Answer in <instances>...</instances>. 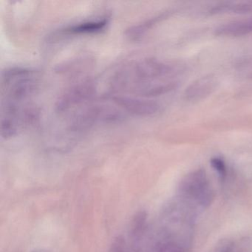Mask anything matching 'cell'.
<instances>
[{
  "label": "cell",
  "mask_w": 252,
  "mask_h": 252,
  "mask_svg": "<svg viewBox=\"0 0 252 252\" xmlns=\"http://www.w3.org/2000/svg\"><path fill=\"white\" fill-rule=\"evenodd\" d=\"M38 89L36 73L11 68L1 80V134L8 138L19 133L33 119V98Z\"/></svg>",
  "instance_id": "6da1fadb"
},
{
  "label": "cell",
  "mask_w": 252,
  "mask_h": 252,
  "mask_svg": "<svg viewBox=\"0 0 252 252\" xmlns=\"http://www.w3.org/2000/svg\"><path fill=\"white\" fill-rule=\"evenodd\" d=\"M173 66L156 60H144L124 66L112 76V93L126 92L132 95L150 98L169 94L178 88L176 82H159L175 73Z\"/></svg>",
  "instance_id": "7a4b0ae2"
},
{
  "label": "cell",
  "mask_w": 252,
  "mask_h": 252,
  "mask_svg": "<svg viewBox=\"0 0 252 252\" xmlns=\"http://www.w3.org/2000/svg\"><path fill=\"white\" fill-rule=\"evenodd\" d=\"M218 81L213 75H207L194 81L186 88L184 98L190 102L201 101L210 95L216 89Z\"/></svg>",
  "instance_id": "3957f363"
},
{
  "label": "cell",
  "mask_w": 252,
  "mask_h": 252,
  "mask_svg": "<svg viewBox=\"0 0 252 252\" xmlns=\"http://www.w3.org/2000/svg\"><path fill=\"white\" fill-rule=\"evenodd\" d=\"M250 33H252V18L230 22L215 29L217 36H241Z\"/></svg>",
  "instance_id": "277c9868"
},
{
  "label": "cell",
  "mask_w": 252,
  "mask_h": 252,
  "mask_svg": "<svg viewBox=\"0 0 252 252\" xmlns=\"http://www.w3.org/2000/svg\"><path fill=\"white\" fill-rule=\"evenodd\" d=\"M209 12L212 14H226V13H237V14L252 13V2H223L214 6Z\"/></svg>",
  "instance_id": "5b68a950"
},
{
  "label": "cell",
  "mask_w": 252,
  "mask_h": 252,
  "mask_svg": "<svg viewBox=\"0 0 252 252\" xmlns=\"http://www.w3.org/2000/svg\"><path fill=\"white\" fill-rule=\"evenodd\" d=\"M108 23V20L106 18L100 20H92V21L85 22L75 25L73 27L67 29V32L73 34H87V33H94L100 32L105 29Z\"/></svg>",
  "instance_id": "8992f818"
},
{
  "label": "cell",
  "mask_w": 252,
  "mask_h": 252,
  "mask_svg": "<svg viewBox=\"0 0 252 252\" xmlns=\"http://www.w3.org/2000/svg\"><path fill=\"white\" fill-rule=\"evenodd\" d=\"M211 163H212L214 169L216 170L220 176H225L226 167H225V162L222 159H221L220 158H214L211 160Z\"/></svg>",
  "instance_id": "52a82bcc"
},
{
  "label": "cell",
  "mask_w": 252,
  "mask_h": 252,
  "mask_svg": "<svg viewBox=\"0 0 252 252\" xmlns=\"http://www.w3.org/2000/svg\"><path fill=\"white\" fill-rule=\"evenodd\" d=\"M251 77H252V76H251Z\"/></svg>",
  "instance_id": "ba28073f"
}]
</instances>
